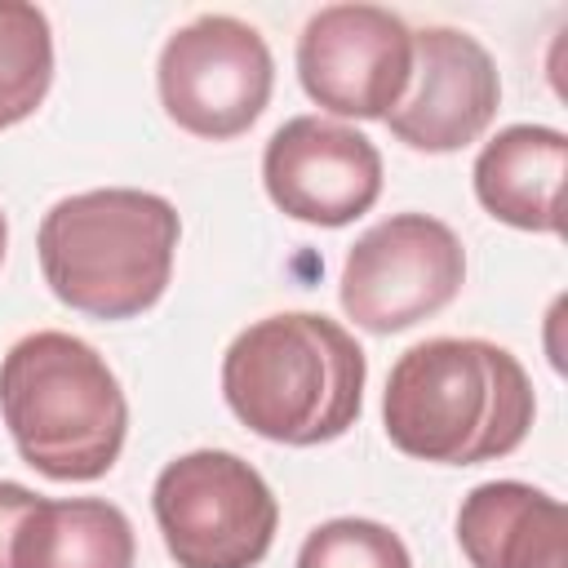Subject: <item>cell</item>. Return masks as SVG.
<instances>
[{
  "label": "cell",
  "instance_id": "obj_4",
  "mask_svg": "<svg viewBox=\"0 0 568 568\" xmlns=\"http://www.w3.org/2000/svg\"><path fill=\"white\" fill-rule=\"evenodd\" d=\"M178 209L155 191L102 186L58 200L36 235L53 297L98 320H129L155 306L173 275Z\"/></svg>",
  "mask_w": 568,
  "mask_h": 568
},
{
  "label": "cell",
  "instance_id": "obj_7",
  "mask_svg": "<svg viewBox=\"0 0 568 568\" xmlns=\"http://www.w3.org/2000/svg\"><path fill=\"white\" fill-rule=\"evenodd\" d=\"M160 102L195 138H240L271 102L275 62L257 27L231 13H200L160 49Z\"/></svg>",
  "mask_w": 568,
  "mask_h": 568
},
{
  "label": "cell",
  "instance_id": "obj_1",
  "mask_svg": "<svg viewBox=\"0 0 568 568\" xmlns=\"http://www.w3.org/2000/svg\"><path fill=\"white\" fill-rule=\"evenodd\" d=\"M537 399L524 364L484 337H430L408 346L382 395V422L399 453L439 466H475L524 444Z\"/></svg>",
  "mask_w": 568,
  "mask_h": 568
},
{
  "label": "cell",
  "instance_id": "obj_12",
  "mask_svg": "<svg viewBox=\"0 0 568 568\" xmlns=\"http://www.w3.org/2000/svg\"><path fill=\"white\" fill-rule=\"evenodd\" d=\"M564 178L568 138L546 124H510L484 142L475 160L479 204L519 231L559 235L564 231Z\"/></svg>",
  "mask_w": 568,
  "mask_h": 568
},
{
  "label": "cell",
  "instance_id": "obj_13",
  "mask_svg": "<svg viewBox=\"0 0 568 568\" xmlns=\"http://www.w3.org/2000/svg\"><path fill=\"white\" fill-rule=\"evenodd\" d=\"M133 555L129 515L102 497H40L13 537V568H133Z\"/></svg>",
  "mask_w": 568,
  "mask_h": 568
},
{
  "label": "cell",
  "instance_id": "obj_5",
  "mask_svg": "<svg viewBox=\"0 0 568 568\" xmlns=\"http://www.w3.org/2000/svg\"><path fill=\"white\" fill-rule=\"evenodd\" d=\"M151 510L178 568H257L280 528L275 493L226 448L173 457L151 488Z\"/></svg>",
  "mask_w": 568,
  "mask_h": 568
},
{
  "label": "cell",
  "instance_id": "obj_14",
  "mask_svg": "<svg viewBox=\"0 0 568 568\" xmlns=\"http://www.w3.org/2000/svg\"><path fill=\"white\" fill-rule=\"evenodd\" d=\"M53 84V31L44 9L0 0V129L36 115Z\"/></svg>",
  "mask_w": 568,
  "mask_h": 568
},
{
  "label": "cell",
  "instance_id": "obj_9",
  "mask_svg": "<svg viewBox=\"0 0 568 568\" xmlns=\"http://www.w3.org/2000/svg\"><path fill=\"white\" fill-rule=\"evenodd\" d=\"M262 182L280 213L311 226H346L377 204L382 155L359 129L293 115L262 151Z\"/></svg>",
  "mask_w": 568,
  "mask_h": 568
},
{
  "label": "cell",
  "instance_id": "obj_11",
  "mask_svg": "<svg viewBox=\"0 0 568 568\" xmlns=\"http://www.w3.org/2000/svg\"><path fill=\"white\" fill-rule=\"evenodd\" d=\"M457 546L470 568H568V515L532 484L488 479L462 497Z\"/></svg>",
  "mask_w": 568,
  "mask_h": 568
},
{
  "label": "cell",
  "instance_id": "obj_10",
  "mask_svg": "<svg viewBox=\"0 0 568 568\" xmlns=\"http://www.w3.org/2000/svg\"><path fill=\"white\" fill-rule=\"evenodd\" d=\"M501 75L488 49L457 27L413 31V93L386 115L390 133L413 151H462L497 115Z\"/></svg>",
  "mask_w": 568,
  "mask_h": 568
},
{
  "label": "cell",
  "instance_id": "obj_6",
  "mask_svg": "<svg viewBox=\"0 0 568 568\" xmlns=\"http://www.w3.org/2000/svg\"><path fill=\"white\" fill-rule=\"evenodd\" d=\"M466 284V248L430 213H395L368 226L342 266V311L368 333H404L439 315Z\"/></svg>",
  "mask_w": 568,
  "mask_h": 568
},
{
  "label": "cell",
  "instance_id": "obj_17",
  "mask_svg": "<svg viewBox=\"0 0 568 568\" xmlns=\"http://www.w3.org/2000/svg\"><path fill=\"white\" fill-rule=\"evenodd\" d=\"M4 248H9V222H4V213H0V262H4Z\"/></svg>",
  "mask_w": 568,
  "mask_h": 568
},
{
  "label": "cell",
  "instance_id": "obj_2",
  "mask_svg": "<svg viewBox=\"0 0 568 568\" xmlns=\"http://www.w3.org/2000/svg\"><path fill=\"white\" fill-rule=\"evenodd\" d=\"M364 351L328 315L280 311L248 324L222 355L231 413L271 444H328L364 408Z\"/></svg>",
  "mask_w": 568,
  "mask_h": 568
},
{
  "label": "cell",
  "instance_id": "obj_15",
  "mask_svg": "<svg viewBox=\"0 0 568 568\" xmlns=\"http://www.w3.org/2000/svg\"><path fill=\"white\" fill-rule=\"evenodd\" d=\"M297 568H413L408 546L377 519H328L306 532Z\"/></svg>",
  "mask_w": 568,
  "mask_h": 568
},
{
  "label": "cell",
  "instance_id": "obj_8",
  "mask_svg": "<svg viewBox=\"0 0 568 568\" xmlns=\"http://www.w3.org/2000/svg\"><path fill=\"white\" fill-rule=\"evenodd\" d=\"M297 80L333 115L386 120L413 80V31L382 4H328L297 36Z\"/></svg>",
  "mask_w": 568,
  "mask_h": 568
},
{
  "label": "cell",
  "instance_id": "obj_16",
  "mask_svg": "<svg viewBox=\"0 0 568 568\" xmlns=\"http://www.w3.org/2000/svg\"><path fill=\"white\" fill-rule=\"evenodd\" d=\"M36 501L40 497L31 488L0 479V568H13V537H18V528H22V519L31 515Z\"/></svg>",
  "mask_w": 568,
  "mask_h": 568
},
{
  "label": "cell",
  "instance_id": "obj_3",
  "mask_svg": "<svg viewBox=\"0 0 568 568\" xmlns=\"http://www.w3.org/2000/svg\"><path fill=\"white\" fill-rule=\"evenodd\" d=\"M0 417L27 466L58 484L102 479L129 430L111 364L71 333L40 328L0 359Z\"/></svg>",
  "mask_w": 568,
  "mask_h": 568
}]
</instances>
